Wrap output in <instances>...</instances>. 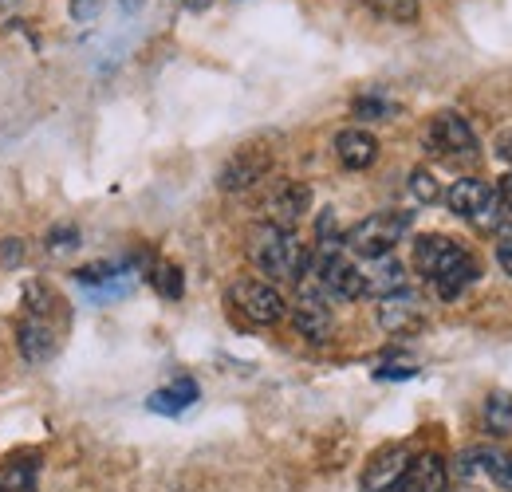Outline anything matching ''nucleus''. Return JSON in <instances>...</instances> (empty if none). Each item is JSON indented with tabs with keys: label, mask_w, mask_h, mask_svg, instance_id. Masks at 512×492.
Returning a JSON list of instances; mask_svg holds the SVG:
<instances>
[{
	"label": "nucleus",
	"mask_w": 512,
	"mask_h": 492,
	"mask_svg": "<svg viewBox=\"0 0 512 492\" xmlns=\"http://www.w3.org/2000/svg\"><path fill=\"white\" fill-rule=\"evenodd\" d=\"M127 292H130V272L119 276V280L99 284V288H83V296H87L91 304H107V300H119V296H127Z\"/></svg>",
	"instance_id": "b1692460"
},
{
	"label": "nucleus",
	"mask_w": 512,
	"mask_h": 492,
	"mask_svg": "<svg viewBox=\"0 0 512 492\" xmlns=\"http://www.w3.org/2000/svg\"><path fill=\"white\" fill-rule=\"evenodd\" d=\"M390 492H446V461L438 453L410 457L406 473L390 485Z\"/></svg>",
	"instance_id": "ddd939ff"
},
{
	"label": "nucleus",
	"mask_w": 512,
	"mask_h": 492,
	"mask_svg": "<svg viewBox=\"0 0 512 492\" xmlns=\"http://www.w3.org/2000/svg\"><path fill=\"white\" fill-rule=\"evenodd\" d=\"M71 16L83 20V24L95 20V16H99V0H71Z\"/></svg>",
	"instance_id": "bb28decb"
},
{
	"label": "nucleus",
	"mask_w": 512,
	"mask_h": 492,
	"mask_svg": "<svg viewBox=\"0 0 512 492\" xmlns=\"http://www.w3.org/2000/svg\"><path fill=\"white\" fill-rule=\"evenodd\" d=\"M0 260H4V264H12V260L20 264V260H24V245H20V241H8L4 252H0Z\"/></svg>",
	"instance_id": "7c9ffc66"
},
{
	"label": "nucleus",
	"mask_w": 512,
	"mask_h": 492,
	"mask_svg": "<svg viewBox=\"0 0 512 492\" xmlns=\"http://www.w3.org/2000/svg\"><path fill=\"white\" fill-rule=\"evenodd\" d=\"M363 8H371L375 16H383L390 24H414L418 20V0H359Z\"/></svg>",
	"instance_id": "412c9836"
},
{
	"label": "nucleus",
	"mask_w": 512,
	"mask_h": 492,
	"mask_svg": "<svg viewBox=\"0 0 512 492\" xmlns=\"http://www.w3.org/2000/svg\"><path fill=\"white\" fill-rule=\"evenodd\" d=\"M363 272V296H390V292H402L406 288V268H402V260H394V256H379V260H367V268H359Z\"/></svg>",
	"instance_id": "f3484780"
},
{
	"label": "nucleus",
	"mask_w": 512,
	"mask_h": 492,
	"mask_svg": "<svg viewBox=\"0 0 512 492\" xmlns=\"http://www.w3.org/2000/svg\"><path fill=\"white\" fill-rule=\"evenodd\" d=\"M481 418H485V430L493 433V437H509L512 433V394H505V390L489 394Z\"/></svg>",
	"instance_id": "aec40b11"
},
{
	"label": "nucleus",
	"mask_w": 512,
	"mask_h": 492,
	"mask_svg": "<svg viewBox=\"0 0 512 492\" xmlns=\"http://www.w3.org/2000/svg\"><path fill=\"white\" fill-rule=\"evenodd\" d=\"M0 4H4V8H8V4H12V0H0Z\"/></svg>",
	"instance_id": "f704fd0d"
},
{
	"label": "nucleus",
	"mask_w": 512,
	"mask_h": 492,
	"mask_svg": "<svg viewBox=\"0 0 512 492\" xmlns=\"http://www.w3.org/2000/svg\"><path fill=\"white\" fill-rule=\"evenodd\" d=\"M308 209H312V189L304 182H276L272 185V193L264 197V205H260V225H272V229H296L304 217H308Z\"/></svg>",
	"instance_id": "1a4fd4ad"
},
{
	"label": "nucleus",
	"mask_w": 512,
	"mask_h": 492,
	"mask_svg": "<svg viewBox=\"0 0 512 492\" xmlns=\"http://www.w3.org/2000/svg\"><path fill=\"white\" fill-rule=\"evenodd\" d=\"M249 260L268 276V280H280V284H300L312 268V252L308 245L288 233V229H272V225H256L253 241H249Z\"/></svg>",
	"instance_id": "7ed1b4c3"
},
{
	"label": "nucleus",
	"mask_w": 512,
	"mask_h": 492,
	"mask_svg": "<svg viewBox=\"0 0 512 492\" xmlns=\"http://www.w3.org/2000/svg\"><path fill=\"white\" fill-rule=\"evenodd\" d=\"M56 311H60V296L52 288H44L40 280H32L24 288V311H20V323H16V343H20V355L32 367L48 363L60 351L64 323L56 319Z\"/></svg>",
	"instance_id": "f03ea898"
},
{
	"label": "nucleus",
	"mask_w": 512,
	"mask_h": 492,
	"mask_svg": "<svg viewBox=\"0 0 512 492\" xmlns=\"http://www.w3.org/2000/svg\"><path fill=\"white\" fill-rule=\"evenodd\" d=\"M461 473L465 477H485L501 489H512V453L493 449V445L469 449V453H461Z\"/></svg>",
	"instance_id": "4468645a"
},
{
	"label": "nucleus",
	"mask_w": 512,
	"mask_h": 492,
	"mask_svg": "<svg viewBox=\"0 0 512 492\" xmlns=\"http://www.w3.org/2000/svg\"><path fill=\"white\" fill-rule=\"evenodd\" d=\"M268 170H272V150H268V146H241V150L221 166L217 185H221L225 193H245V189H253L260 178H268Z\"/></svg>",
	"instance_id": "9b49d317"
},
{
	"label": "nucleus",
	"mask_w": 512,
	"mask_h": 492,
	"mask_svg": "<svg viewBox=\"0 0 512 492\" xmlns=\"http://www.w3.org/2000/svg\"><path fill=\"white\" fill-rule=\"evenodd\" d=\"M355 115L359 119H390L394 107L386 99H379V95H363V99H355Z\"/></svg>",
	"instance_id": "393cba45"
},
{
	"label": "nucleus",
	"mask_w": 512,
	"mask_h": 492,
	"mask_svg": "<svg viewBox=\"0 0 512 492\" xmlns=\"http://www.w3.org/2000/svg\"><path fill=\"white\" fill-rule=\"evenodd\" d=\"M335 158L347 170H367L379 158V138L371 130H363V126H347V130L335 134Z\"/></svg>",
	"instance_id": "dca6fc26"
},
{
	"label": "nucleus",
	"mask_w": 512,
	"mask_h": 492,
	"mask_svg": "<svg viewBox=\"0 0 512 492\" xmlns=\"http://www.w3.org/2000/svg\"><path fill=\"white\" fill-rule=\"evenodd\" d=\"M182 4H186V8H190V12H205V8H209V4H213V0H182Z\"/></svg>",
	"instance_id": "473e14b6"
},
{
	"label": "nucleus",
	"mask_w": 512,
	"mask_h": 492,
	"mask_svg": "<svg viewBox=\"0 0 512 492\" xmlns=\"http://www.w3.org/2000/svg\"><path fill=\"white\" fill-rule=\"evenodd\" d=\"M497 260H501V268L512 276V229H505L501 241H497Z\"/></svg>",
	"instance_id": "cd10ccee"
},
{
	"label": "nucleus",
	"mask_w": 512,
	"mask_h": 492,
	"mask_svg": "<svg viewBox=\"0 0 512 492\" xmlns=\"http://www.w3.org/2000/svg\"><path fill=\"white\" fill-rule=\"evenodd\" d=\"M36 485H40V461L32 453L0 461V492H36Z\"/></svg>",
	"instance_id": "6ab92c4d"
},
{
	"label": "nucleus",
	"mask_w": 512,
	"mask_h": 492,
	"mask_svg": "<svg viewBox=\"0 0 512 492\" xmlns=\"http://www.w3.org/2000/svg\"><path fill=\"white\" fill-rule=\"evenodd\" d=\"M44 245L56 248V252H60V248L79 245V229H75V225H56V229L48 233V241H44Z\"/></svg>",
	"instance_id": "a878e982"
},
{
	"label": "nucleus",
	"mask_w": 512,
	"mask_h": 492,
	"mask_svg": "<svg viewBox=\"0 0 512 492\" xmlns=\"http://www.w3.org/2000/svg\"><path fill=\"white\" fill-rule=\"evenodd\" d=\"M422 323H426V308H422V300L410 288L390 292V296L379 300V327H383L386 335H410Z\"/></svg>",
	"instance_id": "f8f14e48"
},
{
	"label": "nucleus",
	"mask_w": 512,
	"mask_h": 492,
	"mask_svg": "<svg viewBox=\"0 0 512 492\" xmlns=\"http://www.w3.org/2000/svg\"><path fill=\"white\" fill-rule=\"evenodd\" d=\"M197 382L193 378H174L170 386H162V390H154L150 398H146V410H154V414H166V418H178V414H186L193 402H197Z\"/></svg>",
	"instance_id": "a211bd4d"
},
{
	"label": "nucleus",
	"mask_w": 512,
	"mask_h": 492,
	"mask_svg": "<svg viewBox=\"0 0 512 492\" xmlns=\"http://www.w3.org/2000/svg\"><path fill=\"white\" fill-rule=\"evenodd\" d=\"M497 201H501V209L512 217V174H505L501 185H497Z\"/></svg>",
	"instance_id": "c85d7f7f"
},
{
	"label": "nucleus",
	"mask_w": 512,
	"mask_h": 492,
	"mask_svg": "<svg viewBox=\"0 0 512 492\" xmlns=\"http://www.w3.org/2000/svg\"><path fill=\"white\" fill-rule=\"evenodd\" d=\"M410 193H414L422 205H434V201L442 197V185H438V178H434L430 170H414V174H410Z\"/></svg>",
	"instance_id": "5701e85b"
},
{
	"label": "nucleus",
	"mask_w": 512,
	"mask_h": 492,
	"mask_svg": "<svg viewBox=\"0 0 512 492\" xmlns=\"http://www.w3.org/2000/svg\"><path fill=\"white\" fill-rule=\"evenodd\" d=\"M119 4H123V12H138L146 0H119Z\"/></svg>",
	"instance_id": "72a5a7b5"
},
{
	"label": "nucleus",
	"mask_w": 512,
	"mask_h": 492,
	"mask_svg": "<svg viewBox=\"0 0 512 492\" xmlns=\"http://www.w3.org/2000/svg\"><path fill=\"white\" fill-rule=\"evenodd\" d=\"M292 323L308 343H327L335 331V315H331V300L323 296L312 280H300V300L292 308Z\"/></svg>",
	"instance_id": "9d476101"
},
{
	"label": "nucleus",
	"mask_w": 512,
	"mask_h": 492,
	"mask_svg": "<svg viewBox=\"0 0 512 492\" xmlns=\"http://www.w3.org/2000/svg\"><path fill=\"white\" fill-rule=\"evenodd\" d=\"M410 213L406 209H383V213H371L363 217L359 225H351L343 233V248L363 256V260H379V256H390L394 245L410 233Z\"/></svg>",
	"instance_id": "20e7f679"
},
{
	"label": "nucleus",
	"mask_w": 512,
	"mask_h": 492,
	"mask_svg": "<svg viewBox=\"0 0 512 492\" xmlns=\"http://www.w3.org/2000/svg\"><path fill=\"white\" fill-rule=\"evenodd\" d=\"M446 205L453 217L473 221V225H481V229H497V221H501V213H505L501 201H497V193L485 182H477V178H457V182L446 189Z\"/></svg>",
	"instance_id": "423d86ee"
},
{
	"label": "nucleus",
	"mask_w": 512,
	"mask_h": 492,
	"mask_svg": "<svg viewBox=\"0 0 512 492\" xmlns=\"http://www.w3.org/2000/svg\"><path fill=\"white\" fill-rule=\"evenodd\" d=\"M406 465H410V449L406 445H386V449H379L367 461V469H363V492H390V485L406 473Z\"/></svg>",
	"instance_id": "2eb2a0df"
},
{
	"label": "nucleus",
	"mask_w": 512,
	"mask_h": 492,
	"mask_svg": "<svg viewBox=\"0 0 512 492\" xmlns=\"http://www.w3.org/2000/svg\"><path fill=\"white\" fill-rule=\"evenodd\" d=\"M229 304L241 311L249 323H256V327H272V323H280L284 311H288L280 288L268 284V280H237V284L229 288Z\"/></svg>",
	"instance_id": "6e6552de"
},
{
	"label": "nucleus",
	"mask_w": 512,
	"mask_h": 492,
	"mask_svg": "<svg viewBox=\"0 0 512 492\" xmlns=\"http://www.w3.org/2000/svg\"><path fill=\"white\" fill-rule=\"evenodd\" d=\"M497 158H501V162H509V166H512V126H509V130H501V134H497Z\"/></svg>",
	"instance_id": "c756f323"
},
{
	"label": "nucleus",
	"mask_w": 512,
	"mask_h": 492,
	"mask_svg": "<svg viewBox=\"0 0 512 492\" xmlns=\"http://www.w3.org/2000/svg\"><path fill=\"white\" fill-rule=\"evenodd\" d=\"M375 374H379V378H414L418 370L406 363V367H383V370H375Z\"/></svg>",
	"instance_id": "2f4dec72"
},
{
	"label": "nucleus",
	"mask_w": 512,
	"mask_h": 492,
	"mask_svg": "<svg viewBox=\"0 0 512 492\" xmlns=\"http://www.w3.org/2000/svg\"><path fill=\"white\" fill-rule=\"evenodd\" d=\"M304 280H312L327 300H339V304H351V300L363 296V272H359V264L347 260L343 248L335 245H323L312 256V268H308Z\"/></svg>",
	"instance_id": "39448f33"
},
{
	"label": "nucleus",
	"mask_w": 512,
	"mask_h": 492,
	"mask_svg": "<svg viewBox=\"0 0 512 492\" xmlns=\"http://www.w3.org/2000/svg\"><path fill=\"white\" fill-rule=\"evenodd\" d=\"M426 146L430 154L446 158V162H473L477 158V134L469 119H461L457 111H442L426 126Z\"/></svg>",
	"instance_id": "0eeeda50"
},
{
	"label": "nucleus",
	"mask_w": 512,
	"mask_h": 492,
	"mask_svg": "<svg viewBox=\"0 0 512 492\" xmlns=\"http://www.w3.org/2000/svg\"><path fill=\"white\" fill-rule=\"evenodd\" d=\"M414 268L422 272V280L442 300H457L481 276L477 256L465 245H457L453 237H442V233H426V237L414 241Z\"/></svg>",
	"instance_id": "f257e3e1"
},
{
	"label": "nucleus",
	"mask_w": 512,
	"mask_h": 492,
	"mask_svg": "<svg viewBox=\"0 0 512 492\" xmlns=\"http://www.w3.org/2000/svg\"><path fill=\"white\" fill-rule=\"evenodd\" d=\"M150 284H154V292L166 296V300H182V292H186V276H182L178 264H154Z\"/></svg>",
	"instance_id": "4be33fe9"
}]
</instances>
